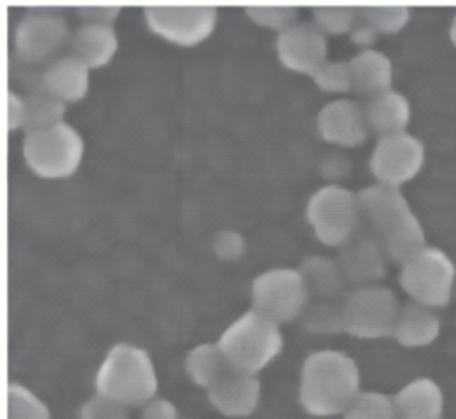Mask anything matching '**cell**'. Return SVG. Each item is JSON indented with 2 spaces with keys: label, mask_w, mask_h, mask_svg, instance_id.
Listing matches in <instances>:
<instances>
[{
  "label": "cell",
  "mask_w": 456,
  "mask_h": 419,
  "mask_svg": "<svg viewBox=\"0 0 456 419\" xmlns=\"http://www.w3.org/2000/svg\"><path fill=\"white\" fill-rule=\"evenodd\" d=\"M310 296L296 267H269L251 282V308L281 325L299 317Z\"/></svg>",
  "instance_id": "30bf717a"
},
{
  "label": "cell",
  "mask_w": 456,
  "mask_h": 419,
  "mask_svg": "<svg viewBox=\"0 0 456 419\" xmlns=\"http://www.w3.org/2000/svg\"><path fill=\"white\" fill-rule=\"evenodd\" d=\"M449 39H451L452 46L456 48V12H454V16H452V20L449 23Z\"/></svg>",
  "instance_id": "f35d334b"
},
{
  "label": "cell",
  "mask_w": 456,
  "mask_h": 419,
  "mask_svg": "<svg viewBox=\"0 0 456 419\" xmlns=\"http://www.w3.org/2000/svg\"><path fill=\"white\" fill-rule=\"evenodd\" d=\"M5 123H7V130H23V123H25V98L20 96L18 93L9 91L7 93V102H5Z\"/></svg>",
  "instance_id": "8d00e7d4"
},
{
  "label": "cell",
  "mask_w": 456,
  "mask_h": 419,
  "mask_svg": "<svg viewBox=\"0 0 456 419\" xmlns=\"http://www.w3.org/2000/svg\"><path fill=\"white\" fill-rule=\"evenodd\" d=\"M157 389L159 378L151 357L128 342L114 344L94 374L96 394L126 408L146 405L155 398Z\"/></svg>",
  "instance_id": "3957f363"
},
{
  "label": "cell",
  "mask_w": 456,
  "mask_h": 419,
  "mask_svg": "<svg viewBox=\"0 0 456 419\" xmlns=\"http://www.w3.org/2000/svg\"><path fill=\"white\" fill-rule=\"evenodd\" d=\"M297 269L305 280L308 296L314 300L342 301L351 289L335 259L306 255Z\"/></svg>",
  "instance_id": "7402d4cb"
},
{
  "label": "cell",
  "mask_w": 456,
  "mask_h": 419,
  "mask_svg": "<svg viewBox=\"0 0 456 419\" xmlns=\"http://www.w3.org/2000/svg\"><path fill=\"white\" fill-rule=\"evenodd\" d=\"M66 103L48 94L45 89L34 91L25 96V123L23 132H36L48 127H53L64 121Z\"/></svg>",
  "instance_id": "484cf974"
},
{
  "label": "cell",
  "mask_w": 456,
  "mask_h": 419,
  "mask_svg": "<svg viewBox=\"0 0 456 419\" xmlns=\"http://www.w3.org/2000/svg\"><path fill=\"white\" fill-rule=\"evenodd\" d=\"M210 405L224 417H248L260 401V382L256 374L228 367L207 390Z\"/></svg>",
  "instance_id": "2e32d148"
},
{
  "label": "cell",
  "mask_w": 456,
  "mask_h": 419,
  "mask_svg": "<svg viewBox=\"0 0 456 419\" xmlns=\"http://www.w3.org/2000/svg\"><path fill=\"white\" fill-rule=\"evenodd\" d=\"M66 48L69 55L82 61L89 70H98L116 55L118 34L112 25L82 21L71 30Z\"/></svg>",
  "instance_id": "e0dca14e"
},
{
  "label": "cell",
  "mask_w": 456,
  "mask_h": 419,
  "mask_svg": "<svg viewBox=\"0 0 456 419\" xmlns=\"http://www.w3.org/2000/svg\"><path fill=\"white\" fill-rule=\"evenodd\" d=\"M347 34H349L351 43L360 46L362 50L372 48L374 41L379 36V32L360 12H358V16H356V20H354V23H353V27H351V30Z\"/></svg>",
  "instance_id": "d590c367"
},
{
  "label": "cell",
  "mask_w": 456,
  "mask_h": 419,
  "mask_svg": "<svg viewBox=\"0 0 456 419\" xmlns=\"http://www.w3.org/2000/svg\"><path fill=\"white\" fill-rule=\"evenodd\" d=\"M146 27L176 46L203 43L216 29L217 9L210 4H148L142 7Z\"/></svg>",
  "instance_id": "9c48e42d"
},
{
  "label": "cell",
  "mask_w": 456,
  "mask_h": 419,
  "mask_svg": "<svg viewBox=\"0 0 456 419\" xmlns=\"http://www.w3.org/2000/svg\"><path fill=\"white\" fill-rule=\"evenodd\" d=\"M358 16V7L351 5H314L312 18L314 23L326 36L347 34Z\"/></svg>",
  "instance_id": "4dcf8cb0"
},
{
  "label": "cell",
  "mask_w": 456,
  "mask_h": 419,
  "mask_svg": "<svg viewBox=\"0 0 456 419\" xmlns=\"http://www.w3.org/2000/svg\"><path fill=\"white\" fill-rule=\"evenodd\" d=\"M456 280V264L451 255L431 244H424L399 264L397 282L411 301L431 308L451 303Z\"/></svg>",
  "instance_id": "5b68a950"
},
{
  "label": "cell",
  "mask_w": 456,
  "mask_h": 419,
  "mask_svg": "<svg viewBox=\"0 0 456 419\" xmlns=\"http://www.w3.org/2000/svg\"><path fill=\"white\" fill-rule=\"evenodd\" d=\"M394 403L399 419H442L444 414V392L435 380L426 376L403 385L395 392Z\"/></svg>",
  "instance_id": "44dd1931"
},
{
  "label": "cell",
  "mask_w": 456,
  "mask_h": 419,
  "mask_svg": "<svg viewBox=\"0 0 456 419\" xmlns=\"http://www.w3.org/2000/svg\"><path fill=\"white\" fill-rule=\"evenodd\" d=\"M69 27L61 12L36 9L25 12L14 29V52L27 62L57 59L55 53L68 46Z\"/></svg>",
  "instance_id": "7c38bea8"
},
{
  "label": "cell",
  "mask_w": 456,
  "mask_h": 419,
  "mask_svg": "<svg viewBox=\"0 0 456 419\" xmlns=\"http://www.w3.org/2000/svg\"><path fill=\"white\" fill-rule=\"evenodd\" d=\"M356 196L358 228L379 242L392 262L401 264L426 244L424 226L399 187L376 182L362 187Z\"/></svg>",
  "instance_id": "6da1fadb"
},
{
  "label": "cell",
  "mask_w": 456,
  "mask_h": 419,
  "mask_svg": "<svg viewBox=\"0 0 456 419\" xmlns=\"http://www.w3.org/2000/svg\"><path fill=\"white\" fill-rule=\"evenodd\" d=\"M335 260L351 289L379 283L392 262L381 244L360 228L338 248Z\"/></svg>",
  "instance_id": "5bb4252c"
},
{
  "label": "cell",
  "mask_w": 456,
  "mask_h": 419,
  "mask_svg": "<svg viewBox=\"0 0 456 419\" xmlns=\"http://www.w3.org/2000/svg\"><path fill=\"white\" fill-rule=\"evenodd\" d=\"M342 415L344 419H399L394 396L378 390H362Z\"/></svg>",
  "instance_id": "4316f807"
},
{
  "label": "cell",
  "mask_w": 456,
  "mask_h": 419,
  "mask_svg": "<svg viewBox=\"0 0 456 419\" xmlns=\"http://www.w3.org/2000/svg\"><path fill=\"white\" fill-rule=\"evenodd\" d=\"M303 330L317 335H333L344 332L342 301L310 298L299 314Z\"/></svg>",
  "instance_id": "d4e9b609"
},
{
  "label": "cell",
  "mask_w": 456,
  "mask_h": 419,
  "mask_svg": "<svg viewBox=\"0 0 456 419\" xmlns=\"http://www.w3.org/2000/svg\"><path fill=\"white\" fill-rule=\"evenodd\" d=\"M276 55L283 68L312 77L328 61V36L314 21H296L276 36Z\"/></svg>",
  "instance_id": "4fadbf2b"
},
{
  "label": "cell",
  "mask_w": 456,
  "mask_h": 419,
  "mask_svg": "<svg viewBox=\"0 0 456 419\" xmlns=\"http://www.w3.org/2000/svg\"><path fill=\"white\" fill-rule=\"evenodd\" d=\"M183 367L194 385L208 390L230 366L217 342H201L187 351Z\"/></svg>",
  "instance_id": "cb8c5ba5"
},
{
  "label": "cell",
  "mask_w": 456,
  "mask_h": 419,
  "mask_svg": "<svg viewBox=\"0 0 456 419\" xmlns=\"http://www.w3.org/2000/svg\"><path fill=\"white\" fill-rule=\"evenodd\" d=\"M212 250L221 260H237L244 255L246 241L239 232L221 230L212 239Z\"/></svg>",
  "instance_id": "836d02e7"
},
{
  "label": "cell",
  "mask_w": 456,
  "mask_h": 419,
  "mask_svg": "<svg viewBox=\"0 0 456 419\" xmlns=\"http://www.w3.org/2000/svg\"><path fill=\"white\" fill-rule=\"evenodd\" d=\"M358 12L379 32L395 34L410 21V7L403 4H370L358 7Z\"/></svg>",
  "instance_id": "f1b7e54d"
},
{
  "label": "cell",
  "mask_w": 456,
  "mask_h": 419,
  "mask_svg": "<svg viewBox=\"0 0 456 419\" xmlns=\"http://www.w3.org/2000/svg\"><path fill=\"white\" fill-rule=\"evenodd\" d=\"M217 346L232 369L256 374L283 349L280 325L249 308L221 333Z\"/></svg>",
  "instance_id": "277c9868"
},
{
  "label": "cell",
  "mask_w": 456,
  "mask_h": 419,
  "mask_svg": "<svg viewBox=\"0 0 456 419\" xmlns=\"http://www.w3.org/2000/svg\"><path fill=\"white\" fill-rule=\"evenodd\" d=\"M306 221L324 246L340 248L358 230V196L340 184L319 187L306 201Z\"/></svg>",
  "instance_id": "52a82bcc"
},
{
  "label": "cell",
  "mask_w": 456,
  "mask_h": 419,
  "mask_svg": "<svg viewBox=\"0 0 456 419\" xmlns=\"http://www.w3.org/2000/svg\"><path fill=\"white\" fill-rule=\"evenodd\" d=\"M426 160V146L408 130L378 137L369 157V171L378 184L399 187L415 178Z\"/></svg>",
  "instance_id": "8fae6325"
},
{
  "label": "cell",
  "mask_w": 456,
  "mask_h": 419,
  "mask_svg": "<svg viewBox=\"0 0 456 419\" xmlns=\"http://www.w3.org/2000/svg\"><path fill=\"white\" fill-rule=\"evenodd\" d=\"M349 66L354 93L370 98L378 93L392 89L394 64L385 52L378 48L360 50L349 59Z\"/></svg>",
  "instance_id": "603a6c76"
},
{
  "label": "cell",
  "mask_w": 456,
  "mask_h": 419,
  "mask_svg": "<svg viewBox=\"0 0 456 419\" xmlns=\"http://www.w3.org/2000/svg\"><path fill=\"white\" fill-rule=\"evenodd\" d=\"M360 392V369L347 353L317 349L303 360L299 403L306 414L315 417L344 414Z\"/></svg>",
  "instance_id": "7a4b0ae2"
},
{
  "label": "cell",
  "mask_w": 456,
  "mask_h": 419,
  "mask_svg": "<svg viewBox=\"0 0 456 419\" xmlns=\"http://www.w3.org/2000/svg\"><path fill=\"white\" fill-rule=\"evenodd\" d=\"M317 130L326 143L344 148L362 144L369 136L363 103L351 98H335L317 114Z\"/></svg>",
  "instance_id": "9a60e30c"
},
{
  "label": "cell",
  "mask_w": 456,
  "mask_h": 419,
  "mask_svg": "<svg viewBox=\"0 0 456 419\" xmlns=\"http://www.w3.org/2000/svg\"><path fill=\"white\" fill-rule=\"evenodd\" d=\"M84 139L68 121L28 132L21 143L25 166L37 177L57 180L71 177L84 157Z\"/></svg>",
  "instance_id": "8992f818"
},
{
  "label": "cell",
  "mask_w": 456,
  "mask_h": 419,
  "mask_svg": "<svg viewBox=\"0 0 456 419\" xmlns=\"http://www.w3.org/2000/svg\"><path fill=\"white\" fill-rule=\"evenodd\" d=\"M7 419H50V408L20 382L7 385Z\"/></svg>",
  "instance_id": "83f0119b"
},
{
  "label": "cell",
  "mask_w": 456,
  "mask_h": 419,
  "mask_svg": "<svg viewBox=\"0 0 456 419\" xmlns=\"http://www.w3.org/2000/svg\"><path fill=\"white\" fill-rule=\"evenodd\" d=\"M440 333V317L435 308L417 301L401 303L392 337L404 348H422L436 341Z\"/></svg>",
  "instance_id": "ffe728a7"
},
{
  "label": "cell",
  "mask_w": 456,
  "mask_h": 419,
  "mask_svg": "<svg viewBox=\"0 0 456 419\" xmlns=\"http://www.w3.org/2000/svg\"><path fill=\"white\" fill-rule=\"evenodd\" d=\"M246 16L269 30L281 32L292 23L297 21L299 9L296 5H285V4H249L244 7Z\"/></svg>",
  "instance_id": "f546056e"
},
{
  "label": "cell",
  "mask_w": 456,
  "mask_h": 419,
  "mask_svg": "<svg viewBox=\"0 0 456 419\" xmlns=\"http://www.w3.org/2000/svg\"><path fill=\"white\" fill-rule=\"evenodd\" d=\"M369 130L378 137L404 132L411 119V103L406 94L387 89L363 102Z\"/></svg>",
  "instance_id": "d6986e66"
},
{
  "label": "cell",
  "mask_w": 456,
  "mask_h": 419,
  "mask_svg": "<svg viewBox=\"0 0 456 419\" xmlns=\"http://www.w3.org/2000/svg\"><path fill=\"white\" fill-rule=\"evenodd\" d=\"M139 419H178V408L169 399L155 396L142 405Z\"/></svg>",
  "instance_id": "74e56055"
},
{
  "label": "cell",
  "mask_w": 456,
  "mask_h": 419,
  "mask_svg": "<svg viewBox=\"0 0 456 419\" xmlns=\"http://www.w3.org/2000/svg\"><path fill=\"white\" fill-rule=\"evenodd\" d=\"M75 12L86 23L112 25V21H116V18L119 16V5H112V4H86V5H77Z\"/></svg>",
  "instance_id": "e575fe53"
},
{
  "label": "cell",
  "mask_w": 456,
  "mask_h": 419,
  "mask_svg": "<svg viewBox=\"0 0 456 419\" xmlns=\"http://www.w3.org/2000/svg\"><path fill=\"white\" fill-rule=\"evenodd\" d=\"M399 308L397 294L383 283L349 289L342 300L344 332L358 339L392 335Z\"/></svg>",
  "instance_id": "ba28073f"
},
{
  "label": "cell",
  "mask_w": 456,
  "mask_h": 419,
  "mask_svg": "<svg viewBox=\"0 0 456 419\" xmlns=\"http://www.w3.org/2000/svg\"><path fill=\"white\" fill-rule=\"evenodd\" d=\"M452 300H456V280H454V292H452Z\"/></svg>",
  "instance_id": "ab89813d"
},
{
  "label": "cell",
  "mask_w": 456,
  "mask_h": 419,
  "mask_svg": "<svg viewBox=\"0 0 456 419\" xmlns=\"http://www.w3.org/2000/svg\"><path fill=\"white\" fill-rule=\"evenodd\" d=\"M89 68L66 53L53 59L41 75V89L62 103L80 102L89 89Z\"/></svg>",
  "instance_id": "ac0fdd59"
},
{
  "label": "cell",
  "mask_w": 456,
  "mask_h": 419,
  "mask_svg": "<svg viewBox=\"0 0 456 419\" xmlns=\"http://www.w3.org/2000/svg\"><path fill=\"white\" fill-rule=\"evenodd\" d=\"M78 419H130V415L126 407L94 394L80 407Z\"/></svg>",
  "instance_id": "d6a6232c"
},
{
  "label": "cell",
  "mask_w": 456,
  "mask_h": 419,
  "mask_svg": "<svg viewBox=\"0 0 456 419\" xmlns=\"http://www.w3.org/2000/svg\"><path fill=\"white\" fill-rule=\"evenodd\" d=\"M314 84L331 94H342L353 91V73L349 61H326L314 75Z\"/></svg>",
  "instance_id": "1f68e13d"
}]
</instances>
